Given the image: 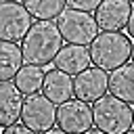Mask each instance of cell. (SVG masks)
<instances>
[{"instance_id": "ffe728a7", "label": "cell", "mask_w": 134, "mask_h": 134, "mask_svg": "<svg viewBox=\"0 0 134 134\" xmlns=\"http://www.w3.org/2000/svg\"><path fill=\"white\" fill-rule=\"evenodd\" d=\"M42 134H67V132H65V130H61V128H59V126H57V128H54V126H52V128H50V130H46V132H42Z\"/></svg>"}, {"instance_id": "cb8c5ba5", "label": "cell", "mask_w": 134, "mask_h": 134, "mask_svg": "<svg viewBox=\"0 0 134 134\" xmlns=\"http://www.w3.org/2000/svg\"><path fill=\"white\" fill-rule=\"evenodd\" d=\"M132 124H134V109H132Z\"/></svg>"}, {"instance_id": "277c9868", "label": "cell", "mask_w": 134, "mask_h": 134, "mask_svg": "<svg viewBox=\"0 0 134 134\" xmlns=\"http://www.w3.org/2000/svg\"><path fill=\"white\" fill-rule=\"evenodd\" d=\"M57 27L67 44H80L88 46L98 36V23L92 13L75 10V8H63L57 17Z\"/></svg>"}, {"instance_id": "7402d4cb", "label": "cell", "mask_w": 134, "mask_h": 134, "mask_svg": "<svg viewBox=\"0 0 134 134\" xmlns=\"http://www.w3.org/2000/svg\"><path fill=\"white\" fill-rule=\"evenodd\" d=\"M130 59H132V63H134V44H132V54H130Z\"/></svg>"}, {"instance_id": "9a60e30c", "label": "cell", "mask_w": 134, "mask_h": 134, "mask_svg": "<svg viewBox=\"0 0 134 134\" xmlns=\"http://www.w3.org/2000/svg\"><path fill=\"white\" fill-rule=\"evenodd\" d=\"M44 67L40 65H29V63H23V67L17 71V75L13 77V84L17 86V90L27 96V94H36L42 90V84H44Z\"/></svg>"}, {"instance_id": "3957f363", "label": "cell", "mask_w": 134, "mask_h": 134, "mask_svg": "<svg viewBox=\"0 0 134 134\" xmlns=\"http://www.w3.org/2000/svg\"><path fill=\"white\" fill-rule=\"evenodd\" d=\"M92 119L105 134H124L132 128V107L107 92L92 103Z\"/></svg>"}, {"instance_id": "5bb4252c", "label": "cell", "mask_w": 134, "mask_h": 134, "mask_svg": "<svg viewBox=\"0 0 134 134\" xmlns=\"http://www.w3.org/2000/svg\"><path fill=\"white\" fill-rule=\"evenodd\" d=\"M23 67V52L19 42L0 40V82H10Z\"/></svg>"}, {"instance_id": "30bf717a", "label": "cell", "mask_w": 134, "mask_h": 134, "mask_svg": "<svg viewBox=\"0 0 134 134\" xmlns=\"http://www.w3.org/2000/svg\"><path fill=\"white\" fill-rule=\"evenodd\" d=\"M54 67L67 75H77L82 73L86 67H90V50L88 46H80V44H65L61 46V50L54 57Z\"/></svg>"}, {"instance_id": "d4e9b609", "label": "cell", "mask_w": 134, "mask_h": 134, "mask_svg": "<svg viewBox=\"0 0 134 134\" xmlns=\"http://www.w3.org/2000/svg\"><path fill=\"white\" fill-rule=\"evenodd\" d=\"M4 2H19V0H4Z\"/></svg>"}, {"instance_id": "8fae6325", "label": "cell", "mask_w": 134, "mask_h": 134, "mask_svg": "<svg viewBox=\"0 0 134 134\" xmlns=\"http://www.w3.org/2000/svg\"><path fill=\"white\" fill-rule=\"evenodd\" d=\"M23 98L25 96L13 82H0V128H6L21 119Z\"/></svg>"}, {"instance_id": "e0dca14e", "label": "cell", "mask_w": 134, "mask_h": 134, "mask_svg": "<svg viewBox=\"0 0 134 134\" xmlns=\"http://www.w3.org/2000/svg\"><path fill=\"white\" fill-rule=\"evenodd\" d=\"M103 0H65V4L69 8H75V10H86V13H92L96 10V6L100 4Z\"/></svg>"}, {"instance_id": "d6986e66", "label": "cell", "mask_w": 134, "mask_h": 134, "mask_svg": "<svg viewBox=\"0 0 134 134\" xmlns=\"http://www.w3.org/2000/svg\"><path fill=\"white\" fill-rule=\"evenodd\" d=\"M126 31H128V36H130V38H134V8H132V13H130V19H128Z\"/></svg>"}, {"instance_id": "4fadbf2b", "label": "cell", "mask_w": 134, "mask_h": 134, "mask_svg": "<svg viewBox=\"0 0 134 134\" xmlns=\"http://www.w3.org/2000/svg\"><path fill=\"white\" fill-rule=\"evenodd\" d=\"M109 94L134 105V63H124L109 73Z\"/></svg>"}, {"instance_id": "484cf974", "label": "cell", "mask_w": 134, "mask_h": 134, "mask_svg": "<svg viewBox=\"0 0 134 134\" xmlns=\"http://www.w3.org/2000/svg\"><path fill=\"white\" fill-rule=\"evenodd\" d=\"M130 2H132V4H134V0H130Z\"/></svg>"}, {"instance_id": "2e32d148", "label": "cell", "mask_w": 134, "mask_h": 134, "mask_svg": "<svg viewBox=\"0 0 134 134\" xmlns=\"http://www.w3.org/2000/svg\"><path fill=\"white\" fill-rule=\"evenodd\" d=\"M23 6L38 21H54L65 8V0H23Z\"/></svg>"}, {"instance_id": "44dd1931", "label": "cell", "mask_w": 134, "mask_h": 134, "mask_svg": "<svg viewBox=\"0 0 134 134\" xmlns=\"http://www.w3.org/2000/svg\"><path fill=\"white\" fill-rule=\"evenodd\" d=\"M82 134H105V132L98 130V128H90V130H86V132H82Z\"/></svg>"}, {"instance_id": "9c48e42d", "label": "cell", "mask_w": 134, "mask_h": 134, "mask_svg": "<svg viewBox=\"0 0 134 134\" xmlns=\"http://www.w3.org/2000/svg\"><path fill=\"white\" fill-rule=\"evenodd\" d=\"M130 13H132L130 0H103L94 10V19L98 23V29L121 31L128 25Z\"/></svg>"}, {"instance_id": "52a82bcc", "label": "cell", "mask_w": 134, "mask_h": 134, "mask_svg": "<svg viewBox=\"0 0 134 134\" xmlns=\"http://www.w3.org/2000/svg\"><path fill=\"white\" fill-rule=\"evenodd\" d=\"M57 126L65 130L67 134H82L94 126L92 119V107L86 100L69 98L57 107Z\"/></svg>"}, {"instance_id": "4316f807", "label": "cell", "mask_w": 134, "mask_h": 134, "mask_svg": "<svg viewBox=\"0 0 134 134\" xmlns=\"http://www.w3.org/2000/svg\"><path fill=\"white\" fill-rule=\"evenodd\" d=\"M0 134H2V132H0Z\"/></svg>"}, {"instance_id": "5b68a950", "label": "cell", "mask_w": 134, "mask_h": 134, "mask_svg": "<svg viewBox=\"0 0 134 134\" xmlns=\"http://www.w3.org/2000/svg\"><path fill=\"white\" fill-rule=\"evenodd\" d=\"M21 124H25L27 128H31L38 134L50 130L57 124V105L50 98H46L42 92L27 94L23 98Z\"/></svg>"}, {"instance_id": "7a4b0ae2", "label": "cell", "mask_w": 134, "mask_h": 134, "mask_svg": "<svg viewBox=\"0 0 134 134\" xmlns=\"http://www.w3.org/2000/svg\"><path fill=\"white\" fill-rule=\"evenodd\" d=\"M90 61L94 67L105 71H113L130 61L132 54V38L121 31H105L98 34L90 42Z\"/></svg>"}, {"instance_id": "603a6c76", "label": "cell", "mask_w": 134, "mask_h": 134, "mask_svg": "<svg viewBox=\"0 0 134 134\" xmlns=\"http://www.w3.org/2000/svg\"><path fill=\"white\" fill-rule=\"evenodd\" d=\"M124 134H134V130H132V128H130V130H128V132H124Z\"/></svg>"}, {"instance_id": "7c38bea8", "label": "cell", "mask_w": 134, "mask_h": 134, "mask_svg": "<svg viewBox=\"0 0 134 134\" xmlns=\"http://www.w3.org/2000/svg\"><path fill=\"white\" fill-rule=\"evenodd\" d=\"M42 94L46 98H50L54 105H61V103L73 98V77L63 73V71H59L57 67H52L44 75Z\"/></svg>"}, {"instance_id": "8992f818", "label": "cell", "mask_w": 134, "mask_h": 134, "mask_svg": "<svg viewBox=\"0 0 134 134\" xmlns=\"http://www.w3.org/2000/svg\"><path fill=\"white\" fill-rule=\"evenodd\" d=\"M31 15L21 2L0 0V40L21 42L31 27Z\"/></svg>"}, {"instance_id": "ba28073f", "label": "cell", "mask_w": 134, "mask_h": 134, "mask_svg": "<svg viewBox=\"0 0 134 134\" xmlns=\"http://www.w3.org/2000/svg\"><path fill=\"white\" fill-rule=\"evenodd\" d=\"M109 92V73L100 67H86L73 75V96L86 103H94Z\"/></svg>"}, {"instance_id": "6da1fadb", "label": "cell", "mask_w": 134, "mask_h": 134, "mask_svg": "<svg viewBox=\"0 0 134 134\" xmlns=\"http://www.w3.org/2000/svg\"><path fill=\"white\" fill-rule=\"evenodd\" d=\"M23 63L46 67L54 61L57 52L63 46V36L57 27V21H36L31 23L29 31L21 40Z\"/></svg>"}, {"instance_id": "ac0fdd59", "label": "cell", "mask_w": 134, "mask_h": 134, "mask_svg": "<svg viewBox=\"0 0 134 134\" xmlns=\"http://www.w3.org/2000/svg\"><path fill=\"white\" fill-rule=\"evenodd\" d=\"M2 134H38V132H34L25 124H10V126H6L2 130Z\"/></svg>"}]
</instances>
